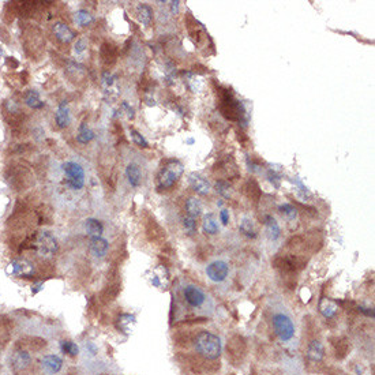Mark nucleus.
Masks as SVG:
<instances>
[{"label": "nucleus", "instance_id": "nucleus-1", "mask_svg": "<svg viewBox=\"0 0 375 375\" xmlns=\"http://www.w3.org/2000/svg\"><path fill=\"white\" fill-rule=\"evenodd\" d=\"M195 348L204 358L209 360L217 359L221 355V341L216 334L210 332H201L194 340Z\"/></svg>", "mask_w": 375, "mask_h": 375}, {"label": "nucleus", "instance_id": "nucleus-2", "mask_svg": "<svg viewBox=\"0 0 375 375\" xmlns=\"http://www.w3.org/2000/svg\"><path fill=\"white\" fill-rule=\"evenodd\" d=\"M221 115L230 122H239L243 116V107L236 100L230 90L225 89L220 91V105H219Z\"/></svg>", "mask_w": 375, "mask_h": 375}, {"label": "nucleus", "instance_id": "nucleus-3", "mask_svg": "<svg viewBox=\"0 0 375 375\" xmlns=\"http://www.w3.org/2000/svg\"><path fill=\"white\" fill-rule=\"evenodd\" d=\"M183 165L177 160H171L166 162V165L162 168L157 177V188L158 190H166L171 188L177 179L182 176Z\"/></svg>", "mask_w": 375, "mask_h": 375}, {"label": "nucleus", "instance_id": "nucleus-4", "mask_svg": "<svg viewBox=\"0 0 375 375\" xmlns=\"http://www.w3.org/2000/svg\"><path fill=\"white\" fill-rule=\"evenodd\" d=\"M63 172L66 175V184L73 190H80L85 186V171L83 168L74 161H67L63 165Z\"/></svg>", "mask_w": 375, "mask_h": 375}, {"label": "nucleus", "instance_id": "nucleus-5", "mask_svg": "<svg viewBox=\"0 0 375 375\" xmlns=\"http://www.w3.org/2000/svg\"><path fill=\"white\" fill-rule=\"evenodd\" d=\"M33 248L41 257H51L58 251V240L49 232H38L33 239Z\"/></svg>", "mask_w": 375, "mask_h": 375}, {"label": "nucleus", "instance_id": "nucleus-6", "mask_svg": "<svg viewBox=\"0 0 375 375\" xmlns=\"http://www.w3.org/2000/svg\"><path fill=\"white\" fill-rule=\"evenodd\" d=\"M226 352H228V359L230 363H233V366H239L246 356V340L239 334L232 336L226 344Z\"/></svg>", "mask_w": 375, "mask_h": 375}, {"label": "nucleus", "instance_id": "nucleus-7", "mask_svg": "<svg viewBox=\"0 0 375 375\" xmlns=\"http://www.w3.org/2000/svg\"><path fill=\"white\" fill-rule=\"evenodd\" d=\"M273 326L276 330V334L279 336L283 341H290L295 334V326L290 319V316L284 314H276L273 316Z\"/></svg>", "mask_w": 375, "mask_h": 375}, {"label": "nucleus", "instance_id": "nucleus-8", "mask_svg": "<svg viewBox=\"0 0 375 375\" xmlns=\"http://www.w3.org/2000/svg\"><path fill=\"white\" fill-rule=\"evenodd\" d=\"M228 272H229V268H228V265L224 262V261H215V262H212L206 268V274H208V277H209L212 281H215V283H221V281H224L226 279V276H228Z\"/></svg>", "mask_w": 375, "mask_h": 375}, {"label": "nucleus", "instance_id": "nucleus-9", "mask_svg": "<svg viewBox=\"0 0 375 375\" xmlns=\"http://www.w3.org/2000/svg\"><path fill=\"white\" fill-rule=\"evenodd\" d=\"M184 299L187 301L188 304L193 305V307H199L205 303V294L202 291L199 290L198 287H194V285H188L184 288Z\"/></svg>", "mask_w": 375, "mask_h": 375}, {"label": "nucleus", "instance_id": "nucleus-10", "mask_svg": "<svg viewBox=\"0 0 375 375\" xmlns=\"http://www.w3.org/2000/svg\"><path fill=\"white\" fill-rule=\"evenodd\" d=\"M10 273L14 276H22V277H30L34 272L33 265L30 262H27L25 259H16L12 261L10 265Z\"/></svg>", "mask_w": 375, "mask_h": 375}, {"label": "nucleus", "instance_id": "nucleus-11", "mask_svg": "<svg viewBox=\"0 0 375 375\" xmlns=\"http://www.w3.org/2000/svg\"><path fill=\"white\" fill-rule=\"evenodd\" d=\"M41 366L48 374H56L63 367V360L58 355H47L41 359Z\"/></svg>", "mask_w": 375, "mask_h": 375}, {"label": "nucleus", "instance_id": "nucleus-12", "mask_svg": "<svg viewBox=\"0 0 375 375\" xmlns=\"http://www.w3.org/2000/svg\"><path fill=\"white\" fill-rule=\"evenodd\" d=\"M188 180H190V184H191V187H193L195 193H198L199 195L209 194L210 184L205 177H202L201 175H197V173H191L188 176Z\"/></svg>", "mask_w": 375, "mask_h": 375}, {"label": "nucleus", "instance_id": "nucleus-13", "mask_svg": "<svg viewBox=\"0 0 375 375\" xmlns=\"http://www.w3.org/2000/svg\"><path fill=\"white\" fill-rule=\"evenodd\" d=\"M55 119H56V124H58L59 129H66V127L70 126V109H69L67 101L60 102L58 111H56V115H55Z\"/></svg>", "mask_w": 375, "mask_h": 375}, {"label": "nucleus", "instance_id": "nucleus-14", "mask_svg": "<svg viewBox=\"0 0 375 375\" xmlns=\"http://www.w3.org/2000/svg\"><path fill=\"white\" fill-rule=\"evenodd\" d=\"M109 244L104 237H90V251L94 257L102 258L107 255Z\"/></svg>", "mask_w": 375, "mask_h": 375}, {"label": "nucleus", "instance_id": "nucleus-15", "mask_svg": "<svg viewBox=\"0 0 375 375\" xmlns=\"http://www.w3.org/2000/svg\"><path fill=\"white\" fill-rule=\"evenodd\" d=\"M323 356H325V349H323V345H322L321 341H318V340L311 341L310 345H308V349H307V358H308V360L314 362V363H321Z\"/></svg>", "mask_w": 375, "mask_h": 375}, {"label": "nucleus", "instance_id": "nucleus-16", "mask_svg": "<svg viewBox=\"0 0 375 375\" xmlns=\"http://www.w3.org/2000/svg\"><path fill=\"white\" fill-rule=\"evenodd\" d=\"M54 33L56 38L62 41V43H70L74 40V33L71 30L70 27L67 26L66 23H62V22H58V23H55L54 26Z\"/></svg>", "mask_w": 375, "mask_h": 375}, {"label": "nucleus", "instance_id": "nucleus-17", "mask_svg": "<svg viewBox=\"0 0 375 375\" xmlns=\"http://www.w3.org/2000/svg\"><path fill=\"white\" fill-rule=\"evenodd\" d=\"M30 365V356L25 351H16L12 356V367L15 371H21L27 369Z\"/></svg>", "mask_w": 375, "mask_h": 375}, {"label": "nucleus", "instance_id": "nucleus-18", "mask_svg": "<svg viewBox=\"0 0 375 375\" xmlns=\"http://www.w3.org/2000/svg\"><path fill=\"white\" fill-rule=\"evenodd\" d=\"M135 316L131 315V314H122L119 315L118 321H116V326L120 332L129 334L131 330H133V326L135 325Z\"/></svg>", "mask_w": 375, "mask_h": 375}, {"label": "nucleus", "instance_id": "nucleus-19", "mask_svg": "<svg viewBox=\"0 0 375 375\" xmlns=\"http://www.w3.org/2000/svg\"><path fill=\"white\" fill-rule=\"evenodd\" d=\"M332 341H333V348H334L336 358H337V359H344V358L348 355L349 343L343 337L333 338Z\"/></svg>", "mask_w": 375, "mask_h": 375}, {"label": "nucleus", "instance_id": "nucleus-20", "mask_svg": "<svg viewBox=\"0 0 375 375\" xmlns=\"http://www.w3.org/2000/svg\"><path fill=\"white\" fill-rule=\"evenodd\" d=\"M244 194L246 197L252 202H258L261 199V190H259V186L255 180L250 179L248 182L244 184Z\"/></svg>", "mask_w": 375, "mask_h": 375}, {"label": "nucleus", "instance_id": "nucleus-21", "mask_svg": "<svg viewBox=\"0 0 375 375\" xmlns=\"http://www.w3.org/2000/svg\"><path fill=\"white\" fill-rule=\"evenodd\" d=\"M126 176L131 187H138L141 184V169L137 164H130L126 168Z\"/></svg>", "mask_w": 375, "mask_h": 375}, {"label": "nucleus", "instance_id": "nucleus-22", "mask_svg": "<svg viewBox=\"0 0 375 375\" xmlns=\"http://www.w3.org/2000/svg\"><path fill=\"white\" fill-rule=\"evenodd\" d=\"M85 226L86 232L89 233L90 237H100L104 232V225L101 224V221L96 220V219H87Z\"/></svg>", "mask_w": 375, "mask_h": 375}, {"label": "nucleus", "instance_id": "nucleus-23", "mask_svg": "<svg viewBox=\"0 0 375 375\" xmlns=\"http://www.w3.org/2000/svg\"><path fill=\"white\" fill-rule=\"evenodd\" d=\"M23 100L26 102L27 107L33 108V109H41L44 107L43 100L40 98V94L36 90H27L23 96Z\"/></svg>", "mask_w": 375, "mask_h": 375}, {"label": "nucleus", "instance_id": "nucleus-24", "mask_svg": "<svg viewBox=\"0 0 375 375\" xmlns=\"http://www.w3.org/2000/svg\"><path fill=\"white\" fill-rule=\"evenodd\" d=\"M319 310L325 318H333L338 310L337 303L333 301L332 299H322L319 303Z\"/></svg>", "mask_w": 375, "mask_h": 375}, {"label": "nucleus", "instance_id": "nucleus-25", "mask_svg": "<svg viewBox=\"0 0 375 375\" xmlns=\"http://www.w3.org/2000/svg\"><path fill=\"white\" fill-rule=\"evenodd\" d=\"M265 226H266V232H268L269 237L272 240H277L280 237V226L277 224V221L274 220L272 216L265 217Z\"/></svg>", "mask_w": 375, "mask_h": 375}, {"label": "nucleus", "instance_id": "nucleus-26", "mask_svg": "<svg viewBox=\"0 0 375 375\" xmlns=\"http://www.w3.org/2000/svg\"><path fill=\"white\" fill-rule=\"evenodd\" d=\"M94 138V133H93V130L89 129L87 127V124L82 123L79 126V131H78V135H76V141L82 144V145H85V144H89L91 140Z\"/></svg>", "mask_w": 375, "mask_h": 375}, {"label": "nucleus", "instance_id": "nucleus-27", "mask_svg": "<svg viewBox=\"0 0 375 375\" xmlns=\"http://www.w3.org/2000/svg\"><path fill=\"white\" fill-rule=\"evenodd\" d=\"M186 209H187V216L197 219L201 215V212H202V204H201L199 199L190 198L186 202Z\"/></svg>", "mask_w": 375, "mask_h": 375}, {"label": "nucleus", "instance_id": "nucleus-28", "mask_svg": "<svg viewBox=\"0 0 375 375\" xmlns=\"http://www.w3.org/2000/svg\"><path fill=\"white\" fill-rule=\"evenodd\" d=\"M138 18H140V21L142 22L145 26H149L150 22H151V18H153V12H151V8H150L149 5H138Z\"/></svg>", "mask_w": 375, "mask_h": 375}, {"label": "nucleus", "instance_id": "nucleus-29", "mask_svg": "<svg viewBox=\"0 0 375 375\" xmlns=\"http://www.w3.org/2000/svg\"><path fill=\"white\" fill-rule=\"evenodd\" d=\"M204 230L209 235H216L219 232V224L216 221L215 216L206 215L204 219Z\"/></svg>", "mask_w": 375, "mask_h": 375}, {"label": "nucleus", "instance_id": "nucleus-30", "mask_svg": "<svg viewBox=\"0 0 375 375\" xmlns=\"http://www.w3.org/2000/svg\"><path fill=\"white\" fill-rule=\"evenodd\" d=\"M101 56L105 65H112L113 62H115V58H116L115 48H113L112 45H109V44H104L101 48Z\"/></svg>", "mask_w": 375, "mask_h": 375}, {"label": "nucleus", "instance_id": "nucleus-31", "mask_svg": "<svg viewBox=\"0 0 375 375\" xmlns=\"http://www.w3.org/2000/svg\"><path fill=\"white\" fill-rule=\"evenodd\" d=\"M75 22L79 26H87V25H90L91 22H93V16L86 10H79L75 14Z\"/></svg>", "mask_w": 375, "mask_h": 375}, {"label": "nucleus", "instance_id": "nucleus-32", "mask_svg": "<svg viewBox=\"0 0 375 375\" xmlns=\"http://www.w3.org/2000/svg\"><path fill=\"white\" fill-rule=\"evenodd\" d=\"M239 228H240L241 233H244L247 237H255V230H254V225H252V221L248 220V219H243L239 224Z\"/></svg>", "mask_w": 375, "mask_h": 375}, {"label": "nucleus", "instance_id": "nucleus-33", "mask_svg": "<svg viewBox=\"0 0 375 375\" xmlns=\"http://www.w3.org/2000/svg\"><path fill=\"white\" fill-rule=\"evenodd\" d=\"M280 213L284 216L285 219H287L288 221H292L296 219V216H298V210H296L292 205L284 204L280 206Z\"/></svg>", "mask_w": 375, "mask_h": 375}, {"label": "nucleus", "instance_id": "nucleus-34", "mask_svg": "<svg viewBox=\"0 0 375 375\" xmlns=\"http://www.w3.org/2000/svg\"><path fill=\"white\" fill-rule=\"evenodd\" d=\"M216 191L225 197V198H229L230 197V184L228 182H225V180H219V182H216L215 184Z\"/></svg>", "mask_w": 375, "mask_h": 375}, {"label": "nucleus", "instance_id": "nucleus-35", "mask_svg": "<svg viewBox=\"0 0 375 375\" xmlns=\"http://www.w3.org/2000/svg\"><path fill=\"white\" fill-rule=\"evenodd\" d=\"M62 351L67 354L69 356H76V355L79 354V348H78V345L73 341H63L62 343Z\"/></svg>", "mask_w": 375, "mask_h": 375}, {"label": "nucleus", "instance_id": "nucleus-36", "mask_svg": "<svg viewBox=\"0 0 375 375\" xmlns=\"http://www.w3.org/2000/svg\"><path fill=\"white\" fill-rule=\"evenodd\" d=\"M183 226L187 232L188 235H194L197 232V221L194 217H190V216H186L184 220H183Z\"/></svg>", "mask_w": 375, "mask_h": 375}, {"label": "nucleus", "instance_id": "nucleus-37", "mask_svg": "<svg viewBox=\"0 0 375 375\" xmlns=\"http://www.w3.org/2000/svg\"><path fill=\"white\" fill-rule=\"evenodd\" d=\"M131 138H133V141H134L135 144L140 146V148H148V146H149L148 141H146L137 130H131Z\"/></svg>", "mask_w": 375, "mask_h": 375}, {"label": "nucleus", "instance_id": "nucleus-38", "mask_svg": "<svg viewBox=\"0 0 375 375\" xmlns=\"http://www.w3.org/2000/svg\"><path fill=\"white\" fill-rule=\"evenodd\" d=\"M115 79H116V78H115L111 73H108V71L102 74V83L107 86V87H109V89H111L113 86V83H115Z\"/></svg>", "mask_w": 375, "mask_h": 375}, {"label": "nucleus", "instance_id": "nucleus-39", "mask_svg": "<svg viewBox=\"0 0 375 375\" xmlns=\"http://www.w3.org/2000/svg\"><path fill=\"white\" fill-rule=\"evenodd\" d=\"M86 51V43L85 40H78L76 44L74 45V52L76 55H82Z\"/></svg>", "mask_w": 375, "mask_h": 375}, {"label": "nucleus", "instance_id": "nucleus-40", "mask_svg": "<svg viewBox=\"0 0 375 375\" xmlns=\"http://www.w3.org/2000/svg\"><path fill=\"white\" fill-rule=\"evenodd\" d=\"M268 176H269V179H270V182L274 183V186H276V187H279L280 177L277 176V173H276V172L272 171V169H270V171H269Z\"/></svg>", "mask_w": 375, "mask_h": 375}, {"label": "nucleus", "instance_id": "nucleus-41", "mask_svg": "<svg viewBox=\"0 0 375 375\" xmlns=\"http://www.w3.org/2000/svg\"><path fill=\"white\" fill-rule=\"evenodd\" d=\"M122 108H123V109H126V112H127V118H129V119H134V109L130 107L127 102L124 101L123 104H122Z\"/></svg>", "mask_w": 375, "mask_h": 375}, {"label": "nucleus", "instance_id": "nucleus-42", "mask_svg": "<svg viewBox=\"0 0 375 375\" xmlns=\"http://www.w3.org/2000/svg\"><path fill=\"white\" fill-rule=\"evenodd\" d=\"M220 219H221V223L224 225L228 224V221H229V212L228 210H225L223 209L220 212Z\"/></svg>", "mask_w": 375, "mask_h": 375}, {"label": "nucleus", "instance_id": "nucleus-43", "mask_svg": "<svg viewBox=\"0 0 375 375\" xmlns=\"http://www.w3.org/2000/svg\"><path fill=\"white\" fill-rule=\"evenodd\" d=\"M171 11H172V14H177V12H179V1H172Z\"/></svg>", "mask_w": 375, "mask_h": 375}, {"label": "nucleus", "instance_id": "nucleus-44", "mask_svg": "<svg viewBox=\"0 0 375 375\" xmlns=\"http://www.w3.org/2000/svg\"><path fill=\"white\" fill-rule=\"evenodd\" d=\"M187 144H188V145H193V144H194V140H193V138H190V140L187 141Z\"/></svg>", "mask_w": 375, "mask_h": 375}]
</instances>
